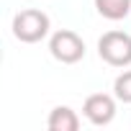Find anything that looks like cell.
Returning <instances> with one entry per match:
<instances>
[{"label":"cell","mask_w":131,"mask_h":131,"mask_svg":"<svg viewBox=\"0 0 131 131\" xmlns=\"http://www.w3.org/2000/svg\"><path fill=\"white\" fill-rule=\"evenodd\" d=\"M51 28V21L44 10H36V8H26L21 13L13 16V36L23 44H36L41 41Z\"/></svg>","instance_id":"6da1fadb"},{"label":"cell","mask_w":131,"mask_h":131,"mask_svg":"<svg viewBox=\"0 0 131 131\" xmlns=\"http://www.w3.org/2000/svg\"><path fill=\"white\" fill-rule=\"evenodd\" d=\"M98 54L111 67H128L131 64V36L126 31H108L98 39Z\"/></svg>","instance_id":"7a4b0ae2"},{"label":"cell","mask_w":131,"mask_h":131,"mask_svg":"<svg viewBox=\"0 0 131 131\" xmlns=\"http://www.w3.org/2000/svg\"><path fill=\"white\" fill-rule=\"evenodd\" d=\"M49 51L57 62L62 64H77L82 57H85V41L70 31V28H62V31H54L51 39H49Z\"/></svg>","instance_id":"3957f363"},{"label":"cell","mask_w":131,"mask_h":131,"mask_svg":"<svg viewBox=\"0 0 131 131\" xmlns=\"http://www.w3.org/2000/svg\"><path fill=\"white\" fill-rule=\"evenodd\" d=\"M116 95H108V93H93L85 98L82 103V113L90 123L95 126H108L113 118H116Z\"/></svg>","instance_id":"277c9868"},{"label":"cell","mask_w":131,"mask_h":131,"mask_svg":"<svg viewBox=\"0 0 131 131\" xmlns=\"http://www.w3.org/2000/svg\"><path fill=\"white\" fill-rule=\"evenodd\" d=\"M49 131H77L80 128V118L70 105H57L51 108L49 118H46Z\"/></svg>","instance_id":"5b68a950"},{"label":"cell","mask_w":131,"mask_h":131,"mask_svg":"<svg viewBox=\"0 0 131 131\" xmlns=\"http://www.w3.org/2000/svg\"><path fill=\"white\" fill-rule=\"evenodd\" d=\"M95 10L108 21H121L131 13V0H95Z\"/></svg>","instance_id":"8992f818"},{"label":"cell","mask_w":131,"mask_h":131,"mask_svg":"<svg viewBox=\"0 0 131 131\" xmlns=\"http://www.w3.org/2000/svg\"><path fill=\"white\" fill-rule=\"evenodd\" d=\"M113 95L121 100V103H131V70L121 72L113 82Z\"/></svg>","instance_id":"52a82bcc"}]
</instances>
